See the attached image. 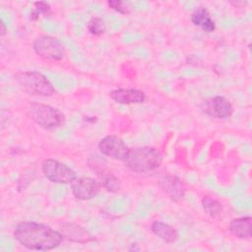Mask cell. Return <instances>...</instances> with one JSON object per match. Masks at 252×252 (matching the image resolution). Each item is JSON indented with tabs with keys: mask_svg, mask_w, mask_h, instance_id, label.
<instances>
[{
	"mask_svg": "<svg viewBox=\"0 0 252 252\" xmlns=\"http://www.w3.org/2000/svg\"><path fill=\"white\" fill-rule=\"evenodd\" d=\"M6 32H7V27H6L5 23L3 22V20L1 19L0 20V34H1V36H4L6 34Z\"/></svg>",
	"mask_w": 252,
	"mask_h": 252,
	"instance_id": "obj_21",
	"label": "cell"
},
{
	"mask_svg": "<svg viewBox=\"0 0 252 252\" xmlns=\"http://www.w3.org/2000/svg\"><path fill=\"white\" fill-rule=\"evenodd\" d=\"M109 96L116 103L126 105L143 103L146 100V94L143 91L137 89L118 88L112 90L109 93Z\"/></svg>",
	"mask_w": 252,
	"mask_h": 252,
	"instance_id": "obj_11",
	"label": "cell"
},
{
	"mask_svg": "<svg viewBox=\"0 0 252 252\" xmlns=\"http://www.w3.org/2000/svg\"><path fill=\"white\" fill-rule=\"evenodd\" d=\"M60 232L63 235V238H66L72 242L88 243L94 240L93 235L86 228L74 222L64 223L61 226Z\"/></svg>",
	"mask_w": 252,
	"mask_h": 252,
	"instance_id": "obj_12",
	"label": "cell"
},
{
	"mask_svg": "<svg viewBox=\"0 0 252 252\" xmlns=\"http://www.w3.org/2000/svg\"><path fill=\"white\" fill-rule=\"evenodd\" d=\"M98 150L107 158L115 160H124L130 149L120 138L108 135L98 142Z\"/></svg>",
	"mask_w": 252,
	"mask_h": 252,
	"instance_id": "obj_9",
	"label": "cell"
},
{
	"mask_svg": "<svg viewBox=\"0 0 252 252\" xmlns=\"http://www.w3.org/2000/svg\"><path fill=\"white\" fill-rule=\"evenodd\" d=\"M151 230L156 236L166 243L175 242L179 236L178 231L173 226L160 220H154L151 224Z\"/></svg>",
	"mask_w": 252,
	"mask_h": 252,
	"instance_id": "obj_15",
	"label": "cell"
},
{
	"mask_svg": "<svg viewBox=\"0 0 252 252\" xmlns=\"http://www.w3.org/2000/svg\"><path fill=\"white\" fill-rule=\"evenodd\" d=\"M41 169L45 178L53 183L71 184L77 177L76 172L70 166L54 158L44 159Z\"/></svg>",
	"mask_w": 252,
	"mask_h": 252,
	"instance_id": "obj_6",
	"label": "cell"
},
{
	"mask_svg": "<svg viewBox=\"0 0 252 252\" xmlns=\"http://www.w3.org/2000/svg\"><path fill=\"white\" fill-rule=\"evenodd\" d=\"M27 112L32 121L47 130L57 129L65 123L64 113L48 104L36 101L30 102L27 106Z\"/></svg>",
	"mask_w": 252,
	"mask_h": 252,
	"instance_id": "obj_4",
	"label": "cell"
},
{
	"mask_svg": "<svg viewBox=\"0 0 252 252\" xmlns=\"http://www.w3.org/2000/svg\"><path fill=\"white\" fill-rule=\"evenodd\" d=\"M140 247H139V245L137 244V243H133V244H131V246L128 248V250L129 251H140Z\"/></svg>",
	"mask_w": 252,
	"mask_h": 252,
	"instance_id": "obj_22",
	"label": "cell"
},
{
	"mask_svg": "<svg viewBox=\"0 0 252 252\" xmlns=\"http://www.w3.org/2000/svg\"><path fill=\"white\" fill-rule=\"evenodd\" d=\"M49 11H50V6L47 2H44V1L35 2L34 8L32 10V12L30 14V19L32 21H35L38 19L39 15L47 14Z\"/></svg>",
	"mask_w": 252,
	"mask_h": 252,
	"instance_id": "obj_19",
	"label": "cell"
},
{
	"mask_svg": "<svg viewBox=\"0 0 252 252\" xmlns=\"http://www.w3.org/2000/svg\"><path fill=\"white\" fill-rule=\"evenodd\" d=\"M14 237L27 249L37 251L52 250L58 247L63 239L60 231L35 221L19 222L14 229Z\"/></svg>",
	"mask_w": 252,
	"mask_h": 252,
	"instance_id": "obj_1",
	"label": "cell"
},
{
	"mask_svg": "<svg viewBox=\"0 0 252 252\" xmlns=\"http://www.w3.org/2000/svg\"><path fill=\"white\" fill-rule=\"evenodd\" d=\"M107 5L110 9H112L120 14H123V15L129 14L131 12L130 7L127 5V3L120 1V0H109V1H107Z\"/></svg>",
	"mask_w": 252,
	"mask_h": 252,
	"instance_id": "obj_20",
	"label": "cell"
},
{
	"mask_svg": "<svg viewBox=\"0 0 252 252\" xmlns=\"http://www.w3.org/2000/svg\"><path fill=\"white\" fill-rule=\"evenodd\" d=\"M87 29L89 32L93 35H100L105 32L106 27H105L104 21L101 18L94 17L90 19V21L88 22Z\"/></svg>",
	"mask_w": 252,
	"mask_h": 252,
	"instance_id": "obj_18",
	"label": "cell"
},
{
	"mask_svg": "<svg viewBox=\"0 0 252 252\" xmlns=\"http://www.w3.org/2000/svg\"><path fill=\"white\" fill-rule=\"evenodd\" d=\"M202 207L204 212L211 218L220 216L223 210L222 204L211 196H204L202 199Z\"/></svg>",
	"mask_w": 252,
	"mask_h": 252,
	"instance_id": "obj_17",
	"label": "cell"
},
{
	"mask_svg": "<svg viewBox=\"0 0 252 252\" xmlns=\"http://www.w3.org/2000/svg\"><path fill=\"white\" fill-rule=\"evenodd\" d=\"M32 48L34 52L45 60L60 61L65 56V45L52 35H39L33 40Z\"/></svg>",
	"mask_w": 252,
	"mask_h": 252,
	"instance_id": "obj_5",
	"label": "cell"
},
{
	"mask_svg": "<svg viewBox=\"0 0 252 252\" xmlns=\"http://www.w3.org/2000/svg\"><path fill=\"white\" fill-rule=\"evenodd\" d=\"M93 167V170L96 173L98 177V182L102 187H104L107 191L115 193L120 190V181L119 179L106 167L97 164V162H94V165L91 164Z\"/></svg>",
	"mask_w": 252,
	"mask_h": 252,
	"instance_id": "obj_13",
	"label": "cell"
},
{
	"mask_svg": "<svg viewBox=\"0 0 252 252\" xmlns=\"http://www.w3.org/2000/svg\"><path fill=\"white\" fill-rule=\"evenodd\" d=\"M190 19L195 26L200 27L206 32H213L216 30V24L206 7H198L195 9Z\"/></svg>",
	"mask_w": 252,
	"mask_h": 252,
	"instance_id": "obj_16",
	"label": "cell"
},
{
	"mask_svg": "<svg viewBox=\"0 0 252 252\" xmlns=\"http://www.w3.org/2000/svg\"><path fill=\"white\" fill-rule=\"evenodd\" d=\"M202 109L209 116L219 119L228 118L234 111L230 100L222 95H215L206 98L202 102Z\"/></svg>",
	"mask_w": 252,
	"mask_h": 252,
	"instance_id": "obj_7",
	"label": "cell"
},
{
	"mask_svg": "<svg viewBox=\"0 0 252 252\" xmlns=\"http://www.w3.org/2000/svg\"><path fill=\"white\" fill-rule=\"evenodd\" d=\"M123 161L126 166L134 172H151L160 166L162 156L160 152L154 147H137L129 150Z\"/></svg>",
	"mask_w": 252,
	"mask_h": 252,
	"instance_id": "obj_2",
	"label": "cell"
},
{
	"mask_svg": "<svg viewBox=\"0 0 252 252\" xmlns=\"http://www.w3.org/2000/svg\"><path fill=\"white\" fill-rule=\"evenodd\" d=\"M228 229L237 238H250L252 236V218L250 216L235 218L230 220Z\"/></svg>",
	"mask_w": 252,
	"mask_h": 252,
	"instance_id": "obj_14",
	"label": "cell"
},
{
	"mask_svg": "<svg viewBox=\"0 0 252 252\" xmlns=\"http://www.w3.org/2000/svg\"><path fill=\"white\" fill-rule=\"evenodd\" d=\"M158 185L161 190L168 196V198L174 202L182 200L185 195V185L182 180L175 175H162L158 179Z\"/></svg>",
	"mask_w": 252,
	"mask_h": 252,
	"instance_id": "obj_10",
	"label": "cell"
},
{
	"mask_svg": "<svg viewBox=\"0 0 252 252\" xmlns=\"http://www.w3.org/2000/svg\"><path fill=\"white\" fill-rule=\"evenodd\" d=\"M100 187V183L90 176L76 177L71 183L72 194L76 199L82 201L94 198L98 194Z\"/></svg>",
	"mask_w": 252,
	"mask_h": 252,
	"instance_id": "obj_8",
	"label": "cell"
},
{
	"mask_svg": "<svg viewBox=\"0 0 252 252\" xmlns=\"http://www.w3.org/2000/svg\"><path fill=\"white\" fill-rule=\"evenodd\" d=\"M15 81L19 88L30 95L51 96L55 93L51 82L37 71L18 72L15 74Z\"/></svg>",
	"mask_w": 252,
	"mask_h": 252,
	"instance_id": "obj_3",
	"label": "cell"
}]
</instances>
